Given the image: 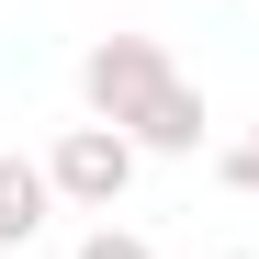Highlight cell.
<instances>
[{
	"label": "cell",
	"instance_id": "cell-2",
	"mask_svg": "<svg viewBox=\"0 0 259 259\" xmlns=\"http://www.w3.org/2000/svg\"><path fill=\"white\" fill-rule=\"evenodd\" d=\"M136 136L124 124H68L57 136V158H46V181H57V203H91V214H113L124 203V181H136Z\"/></svg>",
	"mask_w": 259,
	"mask_h": 259
},
{
	"label": "cell",
	"instance_id": "cell-1",
	"mask_svg": "<svg viewBox=\"0 0 259 259\" xmlns=\"http://www.w3.org/2000/svg\"><path fill=\"white\" fill-rule=\"evenodd\" d=\"M169 79H181V68L158 57V34H102V46L79 57V102H91V124H136Z\"/></svg>",
	"mask_w": 259,
	"mask_h": 259
},
{
	"label": "cell",
	"instance_id": "cell-3",
	"mask_svg": "<svg viewBox=\"0 0 259 259\" xmlns=\"http://www.w3.org/2000/svg\"><path fill=\"white\" fill-rule=\"evenodd\" d=\"M124 136H136L147 158H192V147H203V91H192V79H169V91L124 124Z\"/></svg>",
	"mask_w": 259,
	"mask_h": 259
},
{
	"label": "cell",
	"instance_id": "cell-4",
	"mask_svg": "<svg viewBox=\"0 0 259 259\" xmlns=\"http://www.w3.org/2000/svg\"><path fill=\"white\" fill-rule=\"evenodd\" d=\"M46 203H57V181L34 158H0V248H34L46 237Z\"/></svg>",
	"mask_w": 259,
	"mask_h": 259
},
{
	"label": "cell",
	"instance_id": "cell-6",
	"mask_svg": "<svg viewBox=\"0 0 259 259\" xmlns=\"http://www.w3.org/2000/svg\"><path fill=\"white\" fill-rule=\"evenodd\" d=\"M79 259H158L136 226H91V237H79Z\"/></svg>",
	"mask_w": 259,
	"mask_h": 259
},
{
	"label": "cell",
	"instance_id": "cell-7",
	"mask_svg": "<svg viewBox=\"0 0 259 259\" xmlns=\"http://www.w3.org/2000/svg\"><path fill=\"white\" fill-rule=\"evenodd\" d=\"M226 259H237V248H226Z\"/></svg>",
	"mask_w": 259,
	"mask_h": 259
},
{
	"label": "cell",
	"instance_id": "cell-5",
	"mask_svg": "<svg viewBox=\"0 0 259 259\" xmlns=\"http://www.w3.org/2000/svg\"><path fill=\"white\" fill-rule=\"evenodd\" d=\"M214 181H226V192H259V124H248L226 158H214Z\"/></svg>",
	"mask_w": 259,
	"mask_h": 259
}]
</instances>
